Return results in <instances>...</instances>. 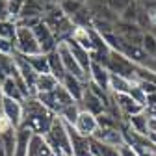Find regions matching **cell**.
Listing matches in <instances>:
<instances>
[{
    "label": "cell",
    "mask_w": 156,
    "mask_h": 156,
    "mask_svg": "<svg viewBox=\"0 0 156 156\" xmlns=\"http://www.w3.org/2000/svg\"><path fill=\"white\" fill-rule=\"evenodd\" d=\"M24 106V117H23V128H28L35 136H47L52 123L58 115H54L50 110H47L37 97H28L23 102Z\"/></svg>",
    "instance_id": "1"
},
{
    "label": "cell",
    "mask_w": 156,
    "mask_h": 156,
    "mask_svg": "<svg viewBox=\"0 0 156 156\" xmlns=\"http://www.w3.org/2000/svg\"><path fill=\"white\" fill-rule=\"evenodd\" d=\"M45 140L48 143V147L52 149V152L56 156H73V147H71V138H69V128L67 125L56 117L50 130L47 132Z\"/></svg>",
    "instance_id": "2"
},
{
    "label": "cell",
    "mask_w": 156,
    "mask_h": 156,
    "mask_svg": "<svg viewBox=\"0 0 156 156\" xmlns=\"http://www.w3.org/2000/svg\"><path fill=\"white\" fill-rule=\"evenodd\" d=\"M37 99H39V102H41L47 110H50L54 115H60L67 106H71L73 102H76L73 97L67 93V89L60 84L54 91H50V93H39V95H35Z\"/></svg>",
    "instance_id": "3"
},
{
    "label": "cell",
    "mask_w": 156,
    "mask_h": 156,
    "mask_svg": "<svg viewBox=\"0 0 156 156\" xmlns=\"http://www.w3.org/2000/svg\"><path fill=\"white\" fill-rule=\"evenodd\" d=\"M106 69H108L112 74H117V76L128 78V80H132V82H138V76H136L138 65H134V63L128 60V58H126L123 52H115V50H112Z\"/></svg>",
    "instance_id": "4"
},
{
    "label": "cell",
    "mask_w": 156,
    "mask_h": 156,
    "mask_svg": "<svg viewBox=\"0 0 156 156\" xmlns=\"http://www.w3.org/2000/svg\"><path fill=\"white\" fill-rule=\"evenodd\" d=\"M15 50L21 52L24 56H35V54H43L41 47L37 43V37L34 34L32 28H23V26H17V35H15Z\"/></svg>",
    "instance_id": "5"
},
{
    "label": "cell",
    "mask_w": 156,
    "mask_h": 156,
    "mask_svg": "<svg viewBox=\"0 0 156 156\" xmlns=\"http://www.w3.org/2000/svg\"><path fill=\"white\" fill-rule=\"evenodd\" d=\"M34 30V34H35V37H37V43H39V47H41V52L43 54H50V52H54V50H58V45H60V41L56 39V35H54V32L41 21L35 28H32Z\"/></svg>",
    "instance_id": "6"
},
{
    "label": "cell",
    "mask_w": 156,
    "mask_h": 156,
    "mask_svg": "<svg viewBox=\"0 0 156 156\" xmlns=\"http://www.w3.org/2000/svg\"><path fill=\"white\" fill-rule=\"evenodd\" d=\"M58 52H60L62 62H63V65H65V71H67L69 74H73V76H76V78H80V80H84V82H89L87 74L84 73V69H82L80 65H78L76 58L73 56V52H71V48H69L67 43H60V45H58Z\"/></svg>",
    "instance_id": "7"
},
{
    "label": "cell",
    "mask_w": 156,
    "mask_h": 156,
    "mask_svg": "<svg viewBox=\"0 0 156 156\" xmlns=\"http://www.w3.org/2000/svg\"><path fill=\"white\" fill-rule=\"evenodd\" d=\"M115 34L119 35L125 43H128V45H140V47H141V41H143V35H145V32L138 24L123 23V21H119V23L115 24Z\"/></svg>",
    "instance_id": "8"
},
{
    "label": "cell",
    "mask_w": 156,
    "mask_h": 156,
    "mask_svg": "<svg viewBox=\"0 0 156 156\" xmlns=\"http://www.w3.org/2000/svg\"><path fill=\"white\" fill-rule=\"evenodd\" d=\"M0 110H2V113L6 115V119L11 123L13 128H21L23 117H24V106H23V102H17V101H11V99H2Z\"/></svg>",
    "instance_id": "9"
},
{
    "label": "cell",
    "mask_w": 156,
    "mask_h": 156,
    "mask_svg": "<svg viewBox=\"0 0 156 156\" xmlns=\"http://www.w3.org/2000/svg\"><path fill=\"white\" fill-rule=\"evenodd\" d=\"M113 104L117 106V110L121 112V115L125 117V121H126V117H130V115H136V113L145 112V108H143L138 101H134L130 93L113 95Z\"/></svg>",
    "instance_id": "10"
},
{
    "label": "cell",
    "mask_w": 156,
    "mask_h": 156,
    "mask_svg": "<svg viewBox=\"0 0 156 156\" xmlns=\"http://www.w3.org/2000/svg\"><path fill=\"white\" fill-rule=\"evenodd\" d=\"M89 13L93 19H99V21H108V23H113L117 24L119 23V15L113 13L108 6V2H102V0H87L86 2Z\"/></svg>",
    "instance_id": "11"
},
{
    "label": "cell",
    "mask_w": 156,
    "mask_h": 156,
    "mask_svg": "<svg viewBox=\"0 0 156 156\" xmlns=\"http://www.w3.org/2000/svg\"><path fill=\"white\" fill-rule=\"evenodd\" d=\"M73 128L80 134V136H84V138H93V136L97 134V130H99V121H97V115H93V113L82 110Z\"/></svg>",
    "instance_id": "12"
},
{
    "label": "cell",
    "mask_w": 156,
    "mask_h": 156,
    "mask_svg": "<svg viewBox=\"0 0 156 156\" xmlns=\"http://www.w3.org/2000/svg\"><path fill=\"white\" fill-rule=\"evenodd\" d=\"M80 106H82L84 112H89V113H93V115H97V117L106 112V104H104V101H102L101 97L97 95L89 86L86 87V93H84L82 101H80Z\"/></svg>",
    "instance_id": "13"
},
{
    "label": "cell",
    "mask_w": 156,
    "mask_h": 156,
    "mask_svg": "<svg viewBox=\"0 0 156 156\" xmlns=\"http://www.w3.org/2000/svg\"><path fill=\"white\" fill-rule=\"evenodd\" d=\"M93 138L99 140V141H102V143H106V145H113V147L125 145L123 126H121V128H99Z\"/></svg>",
    "instance_id": "14"
},
{
    "label": "cell",
    "mask_w": 156,
    "mask_h": 156,
    "mask_svg": "<svg viewBox=\"0 0 156 156\" xmlns=\"http://www.w3.org/2000/svg\"><path fill=\"white\" fill-rule=\"evenodd\" d=\"M62 86L67 89V93L73 97L76 102H80V101H82V97H84V93H86L87 82H84V80H80V78H76V76H73V74L67 73L65 78L62 80Z\"/></svg>",
    "instance_id": "15"
},
{
    "label": "cell",
    "mask_w": 156,
    "mask_h": 156,
    "mask_svg": "<svg viewBox=\"0 0 156 156\" xmlns=\"http://www.w3.org/2000/svg\"><path fill=\"white\" fill-rule=\"evenodd\" d=\"M110 78H112V73L104 65L91 63V71H89V82L91 84H95L97 87H101V89L110 91Z\"/></svg>",
    "instance_id": "16"
},
{
    "label": "cell",
    "mask_w": 156,
    "mask_h": 156,
    "mask_svg": "<svg viewBox=\"0 0 156 156\" xmlns=\"http://www.w3.org/2000/svg\"><path fill=\"white\" fill-rule=\"evenodd\" d=\"M69 128V138H71V147H73V156H91L89 151V138L80 136L71 125H67Z\"/></svg>",
    "instance_id": "17"
},
{
    "label": "cell",
    "mask_w": 156,
    "mask_h": 156,
    "mask_svg": "<svg viewBox=\"0 0 156 156\" xmlns=\"http://www.w3.org/2000/svg\"><path fill=\"white\" fill-rule=\"evenodd\" d=\"M149 121H151V117L147 112H141V113H136V115H130L126 117V126L136 132V134H140V136H147L151 134V128H149Z\"/></svg>",
    "instance_id": "18"
},
{
    "label": "cell",
    "mask_w": 156,
    "mask_h": 156,
    "mask_svg": "<svg viewBox=\"0 0 156 156\" xmlns=\"http://www.w3.org/2000/svg\"><path fill=\"white\" fill-rule=\"evenodd\" d=\"M65 43L69 45V48H71L73 56L76 58L78 65L84 69V73H86V74H87V78H89V71H91V63H93V60H91V52H89V50H86V48H82L76 41H73V39H69V41H65Z\"/></svg>",
    "instance_id": "19"
},
{
    "label": "cell",
    "mask_w": 156,
    "mask_h": 156,
    "mask_svg": "<svg viewBox=\"0 0 156 156\" xmlns=\"http://www.w3.org/2000/svg\"><path fill=\"white\" fill-rule=\"evenodd\" d=\"M121 52L128 58L134 65H138V67H145V65L149 63V60H151V58L145 54V50H143L140 45H128V43L123 41V50H121Z\"/></svg>",
    "instance_id": "20"
},
{
    "label": "cell",
    "mask_w": 156,
    "mask_h": 156,
    "mask_svg": "<svg viewBox=\"0 0 156 156\" xmlns=\"http://www.w3.org/2000/svg\"><path fill=\"white\" fill-rule=\"evenodd\" d=\"M28 156H56L52 152V149L48 147L45 136H32L30 140V147H28Z\"/></svg>",
    "instance_id": "21"
},
{
    "label": "cell",
    "mask_w": 156,
    "mask_h": 156,
    "mask_svg": "<svg viewBox=\"0 0 156 156\" xmlns=\"http://www.w3.org/2000/svg\"><path fill=\"white\" fill-rule=\"evenodd\" d=\"M32 132L28 128H17V145H15V154L13 156H28V147L32 140Z\"/></svg>",
    "instance_id": "22"
},
{
    "label": "cell",
    "mask_w": 156,
    "mask_h": 156,
    "mask_svg": "<svg viewBox=\"0 0 156 156\" xmlns=\"http://www.w3.org/2000/svg\"><path fill=\"white\" fill-rule=\"evenodd\" d=\"M47 56H48L50 74H52V76H56L58 80H60V84H62V80L65 78L67 71H65V65H63V62H62V56H60V52H58V50H54V52H50V54H47Z\"/></svg>",
    "instance_id": "23"
},
{
    "label": "cell",
    "mask_w": 156,
    "mask_h": 156,
    "mask_svg": "<svg viewBox=\"0 0 156 156\" xmlns=\"http://www.w3.org/2000/svg\"><path fill=\"white\" fill-rule=\"evenodd\" d=\"M132 87H134V82L132 80L123 78V76H117V74H112V78H110V91H112V95L130 93Z\"/></svg>",
    "instance_id": "24"
},
{
    "label": "cell",
    "mask_w": 156,
    "mask_h": 156,
    "mask_svg": "<svg viewBox=\"0 0 156 156\" xmlns=\"http://www.w3.org/2000/svg\"><path fill=\"white\" fill-rule=\"evenodd\" d=\"M58 86H60V80H58L56 76H52L50 73L48 74H39L37 84H35V95H39V93H50Z\"/></svg>",
    "instance_id": "25"
},
{
    "label": "cell",
    "mask_w": 156,
    "mask_h": 156,
    "mask_svg": "<svg viewBox=\"0 0 156 156\" xmlns=\"http://www.w3.org/2000/svg\"><path fill=\"white\" fill-rule=\"evenodd\" d=\"M2 97L4 99H11V101H17V102H24V97L19 89V86L15 84V80L9 76L2 82Z\"/></svg>",
    "instance_id": "26"
},
{
    "label": "cell",
    "mask_w": 156,
    "mask_h": 156,
    "mask_svg": "<svg viewBox=\"0 0 156 156\" xmlns=\"http://www.w3.org/2000/svg\"><path fill=\"white\" fill-rule=\"evenodd\" d=\"M28 63L32 65V69L37 74H48L50 73V65H48V56L47 54H35V56H26Z\"/></svg>",
    "instance_id": "27"
},
{
    "label": "cell",
    "mask_w": 156,
    "mask_h": 156,
    "mask_svg": "<svg viewBox=\"0 0 156 156\" xmlns=\"http://www.w3.org/2000/svg\"><path fill=\"white\" fill-rule=\"evenodd\" d=\"M15 71V60L11 54H4L0 52V84H2L6 78H9Z\"/></svg>",
    "instance_id": "28"
},
{
    "label": "cell",
    "mask_w": 156,
    "mask_h": 156,
    "mask_svg": "<svg viewBox=\"0 0 156 156\" xmlns=\"http://www.w3.org/2000/svg\"><path fill=\"white\" fill-rule=\"evenodd\" d=\"M80 112H82V106H80V102H73L71 106H67L60 115V119L65 123V125H71V126H74V123H76V119H78V115H80Z\"/></svg>",
    "instance_id": "29"
},
{
    "label": "cell",
    "mask_w": 156,
    "mask_h": 156,
    "mask_svg": "<svg viewBox=\"0 0 156 156\" xmlns=\"http://www.w3.org/2000/svg\"><path fill=\"white\" fill-rule=\"evenodd\" d=\"M58 4H60V9H62L69 19H73L78 11L86 6V4H82V2H76V0H60Z\"/></svg>",
    "instance_id": "30"
},
{
    "label": "cell",
    "mask_w": 156,
    "mask_h": 156,
    "mask_svg": "<svg viewBox=\"0 0 156 156\" xmlns=\"http://www.w3.org/2000/svg\"><path fill=\"white\" fill-rule=\"evenodd\" d=\"M138 13H140V2H134L121 13V17H119V21H123V23H132V24H136V21H138Z\"/></svg>",
    "instance_id": "31"
},
{
    "label": "cell",
    "mask_w": 156,
    "mask_h": 156,
    "mask_svg": "<svg viewBox=\"0 0 156 156\" xmlns=\"http://www.w3.org/2000/svg\"><path fill=\"white\" fill-rule=\"evenodd\" d=\"M17 24L15 21H0V37H6L9 41H15Z\"/></svg>",
    "instance_id": "32"
},
{
    "label": "cell",
    "mask_w": 156,
    "mask_h": 156,
    "mask_svg": "<svg viewBox=\"0 0 156 156\" xmlns=\"http://www.w3.org/2000/svg\"><path fill=\"white\" fill-rule=\"evenodd\" d=\"M141 48L145 50V54H147L149 58H154V56H156V37H154L151 32H145L143 41H141Z\"/></svg>",
    "instance_id": "33"
},
{
    "label": "cell",
    "mask_w": 156,
    "mask_h": 156,
    "mask_svg": "<svg viewBox=\"0 0 156 156\" xmlns=\"http://www.w3.org/2000/svg\"><path fill=\"white\" fill-rule=\"evenodd\" d=\"M134 2V0H108V6H110V9L113 11V13H117L121 17V13L130 6Z\"/></svg>",
    "instance_id": "34"
},
{
    "label": "cell",
    "mask_w": 156,
    "mask_h": 156,
    "mask_svg": "<svg viewBox=\"0 0 156 156\" xmlns=\"http://www.w3.org/2000/svg\"><path fill=\"white\" fill-rule=\"evenodd\" d=\"M23 6H24V0H8V9H9L11 21H17V17L23 11Z\"/></svg>",
    "instance_id": "35"
},
{
    "label": "cell",
    "mask_w": 156,
    "mask_h": 156,
    "mask_svg": "<svg viewBox=\"0 0 156 156\" xmlns=\"http://www.w3.org/2000/svg\"><path fill=\"white\" fill-rule=\"evenodd\" d=\"M13 50H15L13 41H9V39H6V37H0V52H4V54H13Z\"/></svg>",
    "instance_id": "36"
},
{
    "label": "cell",
    "mask_w": 156,
    "mask_h": 156,
    "mask_svg": "<svg viewBox=\"0 0 156 156\" xmlns=\"http://www.w3.org/2000/svg\"><path fill=\"white\" fill-rule=\"evenodd\" d=\"M0 21H11L9 9H8V0H0Z\"/></svg>",
    "instance_id": "37"
},
{
    "label": "cell",
    "mask_w": 156,
    "mask_h": 156,
    "mask_svg": "<svg viewBox=\"0 0 156 156\" xmlns=\"http://www.w3.org/2000/svg\"><path fill=\"white\" fill-rule=\"evenodd\" d=\"M119 152H121V156H140L138 151H136L132 145H128V143L121 145V147H119Z\"/></svg>",
    "instance_id": "38"
},
{
    "label": "cell",
    "mask_w": 156,
    "mask_h": 156,
    "mask_svg": "<svg viewBox=\"0 0 156 156\" xmlns=\"http://www.w3.org/2000/svg\"><path fill=\"white\" fill-rule=\"evenodd\" d=\"M147 138H149V141H151V143L156 147V132H151V134L147 136Z\"/></svg>",
    "instance_id": "39"
},
{
    "label": "cell",
    "mask_w": 156,
    "mask_h": 156,
    "mask_svg": "<svg viewBox=\"0 0 156 156\" xmlns=\"http://www.w3.org/2000/svg\"><path fill=\"white\" fill-rule=\"evenodd\" d=\"M149 128H151V132H156V119H152V117L149 121Z\"/></svg>",
    "instance_id": "40"
},
{
    "label": "cell",
    "mask_w": 156,
    "mask_h": 156,
    "mask_svg": "<svg viewBox=\"0 0 156 156\" xmlns=\"http://www.w3.org/2000/svg\"><path fill=\"white\" fill-rule=\"evenodd\" d=\"M140 156H156V152L154 151H143V152H140Z\"/></svg>",
    "instance_id": "41"
},
{
    "label": "cell",
    "mask_w": 156,
    "mask_h": 156,
    "mask_svg": "<svg viewBox=\"0 0 156 156\" xmlns=\"http://www.w3.org/2000/svg\"><path fill=\"white\" fill-rule=\"evenodd\" d=\"M0 156H8V154H6V149H4V143H2V140H0Z\"/></svg>",
    "instance_id": "42"
},
{
    "label": "cell",
    "mask_w": 156,
    "mask_h": 156,
    "mask_svg": "<svg viewBox=\"0 0 156 156\" xmlns=\"http://www.w3.org/2000/svg\"><path fill=\"white\" fill-rule=\"evenodd\" d=\"M147 32H151V34H152V35L156 37V24H152V26H151V28H149Z\"/></svg>",
    "instance_id": "43"
},
{
    "label": "cell",
    "mask_w": 156,
    "mask_h": 156,
    "mask_svg": "<svg viewBox=\"0 0 156 156\" xmlns=\"http://www.w3.org/2000/svg\"><path fill=\"white\" fill-rule=\"evenodd\" d=\"M2 99L4 97H2V84H0V104H2Z\"/></svg>",
    "instance_id": "44"
},
{
    "label": "cell",
    "mask_w": 156,
    "mask_h": 156,
    "mask_svg": "<svg viewBox=\"0 0 156 156\" xmlns=\"http://www.w3.org/2000/svg\"><path fill=\"white\" fill-rule=\"evenodd\" d=\"M76 2H82V4H86V2H87V0H76Z\"/></svg>",
    "instance_id": "45"
},
{
    "label": "cell",
    "mask_w": 156,
    "mask_h": 156,
    "mask_svg": "<svg viewBox=\"0 0 156 156\" xmlns=\"http://www.w3.org/2000/svg\"><path fill=\"white\" fill-rule=\"evenodd\" d=\"M138 2H145V0H138Z\"/></svg>",
    "instance_id": "46"
},
{
    "label": "cell",
    "mask_w": 156,
    "mask_h": 156,
    "mask_svg": "<svg viewBox=\"0 0 156 156\" xmlns=\"http://www.w3.org/2000/svg\"><path fill=\"white\" fill-rule=\"evenodd\" d=\"M102 2H108V0H102Z\"/></svg>",
    "instance_id": "47"
},
{
    "label": "cell",
    "mask_w": 156,
    "mask_h": 156,
    "mask_svg": "<svg viewBox=\"0 0 156 156\" xmlns=\"http://www.w3.org/2000/svg\"><path fill=\"white\" fill-rule=\"evenodd\" d=\"M154 60H156V56H154Z\"/></svg>",
    "instance_id": "48"
}]
</instances>
